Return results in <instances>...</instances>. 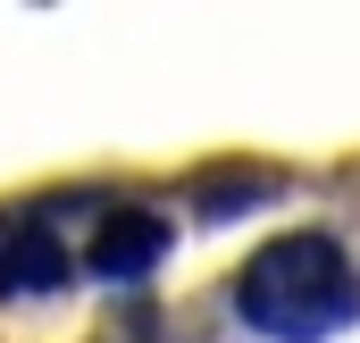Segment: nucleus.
I'll use <instances>...</instances> for the list:
<instances>
[{
  "label": "nucleus",
  "instance_id": "f03ea898",
  "mask_svg": "<svg viewBox=\"0 0 360 343\" xmlns=\"http://www.w3.org/2000/svg\"><path fill=\"white\" fill-rule=\"evenodd\" d=\"M68 276H76V252H68V235H51L42 209H25L17 226H0V293H8V302L59 293Z\"/></svg>",
  "mask_w": 360,
  "mask_h": 343
},
{
  "label": "nucleus",
  "instance_id": "f257e3e1",
  "mask_svg": "<svg viewBox=\"0 0 360 343\" xmlns=\"http://www.w3.org/2000/svg\"><path fill=\"white\" fill-rule=\"evenodd\" d=\"M235 318L260 343H327L360 318V268L335 235L293 226L235 268Z\"/></svg>",
  "mask_w": 360,
  "mask_h": 343
},
{
  "label": "nucleus",
  "instance_id": "7ed1b4c3",
  "mask_svg": "<svg viewBox=\"0 0 360 343\" xmlns=\"http://www.w3.org/2000/svg\"><path fill=\"white\" fill-rule=\"evenodd\" d=\"M160 259H168V218L143 209V201H117V209L101 218V235H92L84 268H92V276H109V285H143Z\"/></svg>",
  "mask_w": 360,
  "mask_h": 343
}]
</instances>
